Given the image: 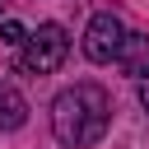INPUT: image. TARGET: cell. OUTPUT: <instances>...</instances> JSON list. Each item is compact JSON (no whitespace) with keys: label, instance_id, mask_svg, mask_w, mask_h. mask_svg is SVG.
<instances>
[{"label":"cell","instance_id":"cell-1","mask_svg":"<svg viewBox=\"0 0 149 149\" xmlns=\"http://www.w3.org/2000/svg\"><path fill=\"white\" fill-rule=\"evenodd\" d=\"M107 121H112V98L107 88L98 84H70L56 93L51 102V135L65 144V149H88L107 135Z\"/></svg>","mask_w":149,"mask_h":149},{"label":"cell","instance_id":"cell-2","mask_svg":"<svg viewBox=\"0 0 149 149\" xmlns=\"http://www.w3.org/2000/svg\"><path fill=\"white\" fill-rule=\"evenodd\" d=\"M70 56V37L61 23H42L37 33L23 37V51H19V70L23 74H56Z\"/></svg>","mask_w":149,"mask_h":149},{"label":"cell","instance_id":"cell-3","mask_svg":"<svg viewBox=\"0 0 149 149\" xmlns=\"http://www.w3.org/2000/svg\"><path fill=\"white\" fill-rule=\"evenodd\" d=\"M121 37H126V23H121L112 9H102V14H93L88 28H84V56H88L93 65H107V61H116Z\"/></svg>","mask_w":149,"mask_h":149},{"label":"cell","instance_id":"cell-4","mask_svg":"<svg viewBox=\"0 0 149 149\" xmlns=\"http://www.w3.org/2000/svg\"><path fill=\"white\" fill-rule=\"evenodd\" d=\"M116 65L126 70V74H149V37L144 33H126L121 37V51H116Z\"/></svg>","mask_w":149,"mask_h":149},{"label":"cell","instance_id":"cell-5","mask_svg":"<svg viewBox=\"0 0 149 149\" xmlns=\"http://www.w3.org/2000/svg\"><path fill=\"white\" fill-rule=\"evenodd\" d=\"M23 121H28V102H23V93H19L14 84L0 79V130H19Z\"/></svg>","mask_w":149,"mask_h":149},{"label":"cell","instance_id":"cell-6","mask_svg":"<svg viewBox=\"0 0 149 149\" xmlns=\"http://www.w3.org/2000/svg\"><path fill=\"white\" fill-rule=\"evenodd\" d=\"M23 37H28V33H23L19 19H5V23H0V42H5V47H23Z\"/></svg>","mask_w":149,"mask_h":149},{"label":"cell","instance_id":"cell-7","mask_svg":"<svg viewBox=\"0 0 149 149\" xmlns=\"http://www.w3.org/2000/svg\"><path fill=\"white\" fill-rule=\"evenodd\" d=\"M140 107L149 112V74H140Z\"/></svg>","mask_w":149,"mask_h":149},{"label":"cell","instance_id":"cell-8","mask_svg":"<svg viewBox=\"0 0 149 149\" xmlns=\"http://www.w3.org/2000/svg\"><path fill=\"white\" fill-rule=\"evenodd\" d=\"M0 9H5V0H0Z\"/></svg>","mask_w":149,"mask_h":149}]
</instances>
